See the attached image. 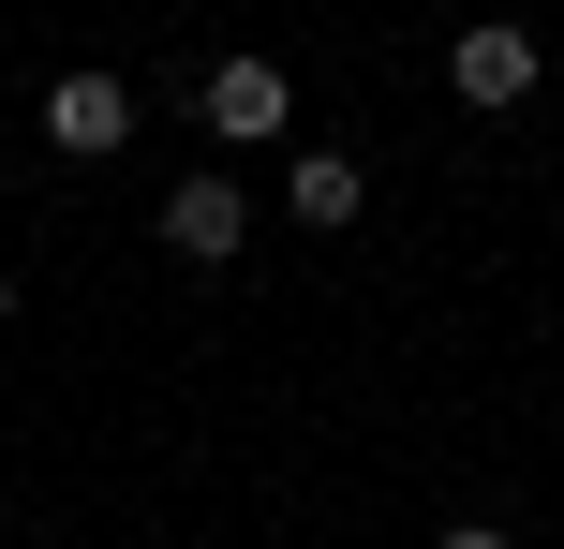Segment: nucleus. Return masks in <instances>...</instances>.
I'll return each instance as SVG.
<instances>
[{
    "label": "nucleus",
    "mask_w": 564,
    "mask_h": 549,
    "mask_svg": "<svg viewBox=\"0 0 564 549\" xmlns=\"http://www.w3.org/2000/svg\"><path fill=\"white\" fill-rule=\"evenodd\" d=\"M45 149L119 164V149H134V89H119V75H59V89H45Z\"/></svg>",
    "instance_id": "nucleus-3"
},
{
    "label": "nucleus",
    "mask_w": 564,
    "mask_h": 549,
    "mask_svg": "<svg viewBox=\"0 0 564 549\" xmlns=\"http://www.w3.org/2000/svg\"><path fill=\"white\" fill-rule=\"evenodd\" d=\"M431 549H506V520H446V535H431Z\"/></svg>",
    "instance_id": "nucleus-6"
},
{
    "label": "nucleus",
    "mask_w": 564,
    "mask_h": 549,
    "mask_svg": "<svg viewBox=\"0 0 564 549\" xmlns=\"http://www.w3.org/2000/svg\"><path fill=\"white\" fill-rule=\"evenodd\" d=\"M208 134H224V149H282V134H297L282 59H208Z\"/></svg>",
    "instance_id": "nucleus-2"
},
{
    "label": "nucleus",
    "mask_w": 564,
    "mask_h": 549,
    "mask_svg": "<svg viewBox=\"0 0 564 549\" xmlns=\"http://www.w3.org/2000/svg\"><path fill=\"white\" fill-rule=\"evenodd\" d=\"M238 238H253V194L194 164V178H178V194H164V253H178V267H224Z\"/></svg>",
    "instance_id": "nucleus-4"
},
{
    "label": "nucleus",
    "mask_w": 564,
    "mask_h": 549,
    "mask_svg": "<svg viewBox=\"0 0 564 549\" xmlns=\"http://www.w3.org/2000/svg\"><path fill=\"white\" fill-rule=\"evenodd\" d=\"M282 208H297L312 238H341L371 208V178H357V149H297V178H282Z\"/></svg>",
    "instance_id": "nucleus-5"
},
{
    "label": "nucleus",
    "mask_w": 564,
    "mask_h": 549,
    "mask_svg": "<svg viewBox=\"0 0 564 549\" xmlns=\"http://www.w3.org/2000/svg\"><path fill=\"white\" fill-rule=\"evenodd\" d=\"M446 89H460V105H476V119H506V105H535V30H506V15H476V30H460V45H446Z\"/></svg>",
    "instance_id": "nucleus-1"
},
{
    "label": "nucleus",
    "mask_w": 564,
    "mask_h": 549,
    "mask_svg": "<svg viewBox=\"0 0 564 549\" xmlns=\"http://www.w3.org/2000/svg\"><path fill=\"white\" fill-rule=\"evenodd\" d=\"M0 327H15V267H0Z\"/></svg>",
    "instance_id": "nucleus-7"
}]
</instances>
